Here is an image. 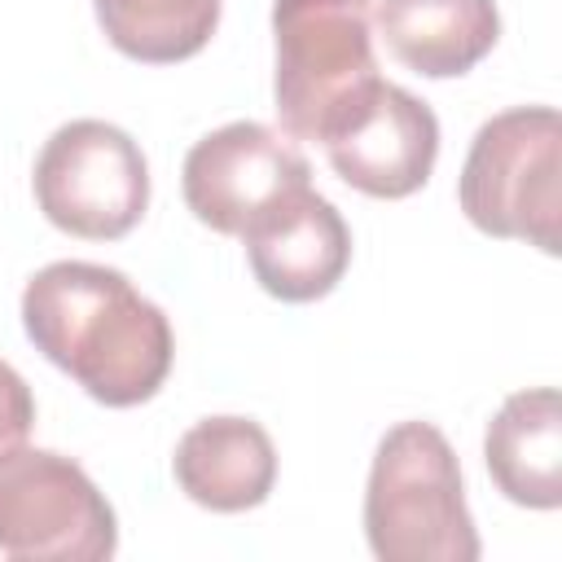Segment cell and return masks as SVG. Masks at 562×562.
<instances>
[{"label": "cell", "instance_id": "ba28073f", "mask_svg": "<svg viewBox=\"0 0 562 562\" xmlns=\"http://www.w3.org/2000/svg\"><path fill=\"white\" fill-rule=\"evenodd\" d=\"M321 145L338 180L369 198L395 202L430 180L439 158V119L400 83L378 79L364 92V101L351 105Z\"/></svg>", "mask_w": 562, "mask_h": 562}, {"label": "cell", "instance_id": "52a82bcc", "mask_svg": "<svg viewBox=\"0 0 562 562\" xmlns=\"http://www.w3.org/2000/svg\"><path fill=\"white\" fill-rule=\"evenodd\" d=\"M303 184H312V167L294 140L250 119L206 132L184 154L180 171L184 206L198 224L224 237H241L268 206Z\"/></svg>", "mask_w": 562, "mask_h": 562}, {"label": "cell", "instance_id": "5b68a950", "mask_svg": "<svg viewBox=\"0 0 562 562\" xmlns=\"http://www.w3.org/2000/svg\"><path fill=\"white\" fill-rule=\"evenodd\" d=\"M31 184L44 220L83 241L127 237L149 206V162L140 145L105 119L61 123L44 140Z\"/></svg>", "mask_w": 562, "mask_h": 562}, {"label": "cell", "instance_id": "7a4b0ae2", "mask_svg": "<svg viewBox=\"0 0 562 562\" xmlns=\"http://www.w3.org/2000/svg\"><path fill=\"white\" fill-rule=\"evenodd\" d=\"M364 540L382 562H474L479 531L452 443L430 422L382 435L364 483Z\"/></svg>", "mask_w": 562, "mask_h": 562}, {"label": "cell", "instance_id": "5bb4252c", "mask_svg": "<svg viewBox=\"0 0 562 562\" xmlns=\"http://www.w3.org/2000/svg\"><path fill=\"white\" fill-rule=\"evenodd\" d=\"M31 426H35L31 386H26V378L9 360H0V457L13 452V448H22L26 435H31Z\"/></svg>", "mask_w": 562, "mask_h": 562}, {"label": "cell", "instance_id": "30bf717a", "mask_svg": "<svg viewBox=\"0 0 562 562\" xmlns=\"http://www.w3.org/2000/svg\"><path fill=\"white\" fill-rule=\"evenodd\" d=\"M180 492L211 514H241L268 501L277 483V448L255 417H202L171 457Z\"/></svg>", "mask_w": 562, "mask_h": 562}, {"label": "cell", "instance_id": "4fadbf2b", "mask_svg": "<svg viewBox=\"0 0 562 562\" xmlns=\"http://www.w3.org/2000/svg\"><path fill=\"white\" fill-rule=\"evenodd\" d=\"M105 40L149 66H171L206 48L220 26V0H92Z\"/></svg>", "mask_w": 562, "mask_h": 562}, {"label": "cell", "instance_id": "3957f363", "mask_svg": "<svg viewBox=\"0 0 562 562\" xmlns=\"http://www.w3.org/2000/svg\"><path fill=\"white\" fill-rule=\"evenodd\" d=\"M272 101L294 140H325L382 79L373 57V0H272Z\"/></svg>", "mask_w": 562, "mask_h": 562}, {"label": "cell", "instance_id": "9c48e42d", "mask_svg": "<svg viewBox=\"0 0 562 562\" xmlns=\"http://www.w3.org/2000/svg\"><path fill=\"white\" fill-rule=\"evenodd\" d=\"M241 241L255 281L281 303L325 299L351 263V228L329 198L312 193V184L268 206Z\"/></svg>", "mask_w": 562, "mask_h": 562}, {"label": "cell", "instance_id": "8fae6325", "mask_svg": "<svg viewBox=\"0 0 562 562\" xmlns=\"http://www.w3.org/2000/svg\"><path fill=\"white\" fill-rule=\"evenodd\" d=\"M496 492L522 509L562 505V400L553 386L514 391L483 435Z\"/></svg>", "mask_w": 562, "mask_h": 562}, {"label": "cell", "instance_id": "277c9868", "mask_svg": "<svg viewBox=\"0 0 562 562\" xmlns=\"http://www.w3.org/2000/svg\"><path fill=\"white\" fill-rule=\"evenodd\" d=\"M457 202L465 220L505 241L558 255L562 211V119L553 105H514L492 114L461 162Z\"/></svg>", "mask_w": 562, "mask_h": 562}, {"label": "cell", "instance_id": "8992f818", "mask_svg": "<svg viewBox=\"0 0 562 562\" xmlns=\"http://www.w3.org/2000/svg\"><path fill=\"white\" fill-rule=\"evenodd\" d=\"M119 518L75 457L13 448L0 457V553L26 562H105Z\"/></svg>", "mask_w": 562, "mask_h": 562}, {"label": "cell", "instance_id": "6da1fadb", "mask_svg": "<svg viewBox=\"0 0 562 562\" xmlns=\"http://www.w3.org/2000/svg\"><path fill=\"white\" fill-rule=\"evenodd\" d=\"M22 329L48 364L105 408L154 400L176 360L167 312L119 268L88 259H57L26 281Z\"/></svg>", "mask_w": 562, "mask_h": 562}, {"label": "cell", "instance_id": "7c38bea8", "mask_svg": "<svg viewBox=\"0 0 562 562\" xmlns=\"http://www.w3.org/2000/svg\"><path fill=\"white\" fill-rule=\"evenodd\" d=\"M378 31L413 75L457 79L496 48L501 9L496 0H378Z\"/></svg>", "mask_w": 562, "mask_h": 562}]
</instances>
